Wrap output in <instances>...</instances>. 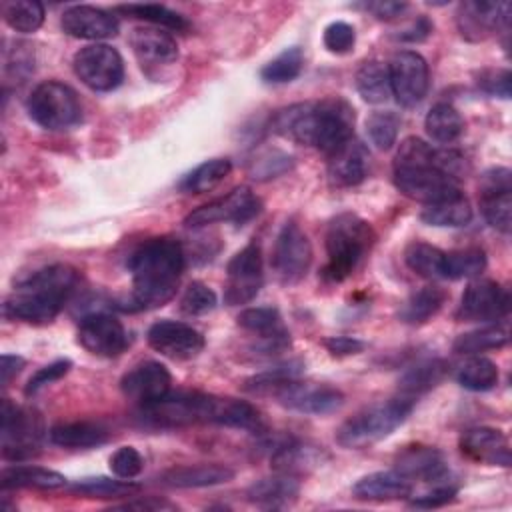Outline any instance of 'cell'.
Wrapping results in <instances>:
<instances>
[{"label": "cell", "mask_w": 512, "mask_h": 512, "mask_svg": "<svg viewBox=\"0 0 512 512\" xmlns=\"http://www.w3.org/2000/svg\"><path fill=\"white\" fill-rule=\"evenodd\" d=\"M292 156L284 154V152H266L264 156H260L256 162H254V168H252V178H258V180H268V178H276L280 174H284L286 170L292 168Z\"/></svg>", "instance_id": "obj_52"}, {"label": "cell", "mask_w": 512, "mask_h": 512, "mask_svg": "<svg viewBox=\"0 0 512 512\" xmlns=\"http://www.w3.org/2000/svg\"><path fill=\"white\" fill-rule=\"evenodd\" d=\"M448 294L444 288L440 286H422L418 290H414L406 302L400 306V312H398V318L404 322V324H424L428 322L432 316H436L440 312V308L444 306Z\"/></svg>", "instance_id": "obj_34"}, {"label": "cell", "mask_w": 512, "mask_h": 512, "mask_svg": "<svg viewBox=\"0 0 512 512\" xmlns=\"http://www.w3.org/2000/svg\"><path fill=\"white\" fill-rule=\"evenodd\" d=\"M420 218H422V222H426L430 226L460 228L472 220V208H470L468 198L462 192H458L444 200L424 204Z\"/></svg>", "instance_id": "obj_35"}, {"label": "cell", "mask_w": 512, "mask_h": 512, "mask_svg": "<svg viewBox=\"0 0 512 512\" xmlns=\"http://www.w3.org/2000/svg\"><path fill=\"white\" fill-rule=\"evenodd\" d=\"M232 170V162L228 158H212L198 164L190 170L178 184V188L186 194H202L220 184Z\"/></svg>", "instance_id": "obj_39"}, {"label": "cell", "mask_w": 512, "mask_h": 512, "mask_svg": "<svg viewBox=\"0 0 512 512\" xmlns=\"http://www.w3.org/2000/svg\"><path fill=\"white\" fill-rule=\"evenodd\" d=\"M328 178L334 186L350 188L360 184L368 172V152L354 138L328 156Z\"/></svg>", "instance_id": "obj_26"}, {"label": "cell", "mask_w": 512, "mask_h": 512, "mask_svg": "<svg viewBox=\"0 0 512 512\" xmlns=\"http://www.w3.org/2000/svg\"><path fill=\"white\" fill-rule=\"evenodd\" d=\"M486 268V252L478 246H468L444 254V274L442 278L460 280L480 276Z\"/></svg>", "instance_id": "obj_42"}, {"label": "cell", "mask_w": 512, "mask_h": 512, "mask_svg": "<svg viewBox=\"0 0 512 512\" xmlns=\"http://www.w3.org/2000/svg\"><path fill=\"white\" fill-rule=\"evenodd\" d=\"M446 374V362L444 360H424L418 362L416 366L408 368L402 378L398 380V390L400 396H406L410 400H416V396L432 390L442 382Z\"/></svg>", "instance_id": "obj_36"}, {"label": "cell", "mask_w": 512, "mask_h": 512, "mask_svg": "<svg viewBox=\"0 0 512 512\" xmlns=\"http://www.w3.org/2000/svg\"><path fill=\"white\" fill-rule=\"evenodd\" d=\"M262 282V250L260 244L250 242L240 252H236L226 266L224 302L228 306L250 302L260 292Z\"/></svg>", "instance_id": "obj_13"}, {"label": "cell", "mask_w": 512, "mask_h": 512, "mask_svg": "<svg viewBox=\"0 0 512 512\" xmlns=\"http://www.w3.org/2000/svg\"><path fill=\"white\" fill-rule=\"evenodd\" d=\"M396 472L408 480L440 482L448 476V466L444 456L430 446H410L396 458Z\"/></svg>", "instance_id": "obj_25"}, {"label": "cell", "mask_w": 512, "mask_h": 512, "mask_svg": "<svg viewBox=\"0 0 512 512\" xmlns=\"http://www.w3.org/2000/svg\"><path fill=\"white\" fill-rule=\"evenodd\" d=\"M234 478V470L224 464H196V466H178L166 470L160 480L170 488H204L226 484Z\"/></svg>", "instance_id": "obj_30"}, {"label": "cell", "mask_w": 512, "mask_h": 512, "mask_svg": "<svg viewBox=\"0 0 512 512\" xmlns=\"http://www.w3.org/2000/svg\"><path fill=\"white\" fill-rule=\"evenodd\" d=\"M400 118L392 110L372 112L366 118V134L378 150H390L396 144Z\"/></svg>", "instance_id": "obj_48"}, {"label": "cell", "mask_w": 512, "mask_h": 512, "mask_svg": "<svg viewBox=\"0 0 512 512\" xmlns=\"http://www.w3.org/2000/svg\"><path fill=\"white\" fill-rule=\"evenodd\" d=\"M322 42L326 46L328 52L332 54H346L354 48L356 44V30L352 24L344 22V20H336V22H330L326 28H324V36H322Z\"/></svg>", "instance_id": "obj_51"}, {"label": "cell", "mask_w": 512, "mask_h": 512, "mask_svg": "<svg viewBox=\"0 0 512 512\" xmlns=\"http://www.w3.org/2000/svg\"><path fill=\"white\" fill-rule=\"evenodd\" d=\"M436 152L438 150L416 136H408L400 142L394 158V186L404 196L432 204L462 192L458 180L440 170Z\"/></svg>", "instance_id": "obj_4"}, {"label": "cell", "mask_w": 512, "mask_h": 512, "mask_svg": "<svg viewBox=\"0 0 512 512\" xmlns=\"http://www.w3.org/2000/svg\"><path fill=\"white\" fill-rule=\"evenodd\" d=\"M26 360L16 354H2L0 358V374H2V384L8 386L10 380L24 368Z\"/></svg>", "instance_id": "obj_59"}, {"label": "cell", "mask_w": 512, "mask_h": 512, "mask_svg": "<svg viewBox=\"0 0 512 512\" xmlns=\"http://www.w3.org/2000/svg\"><path fill=\"white\" fill-rule=\"evenodd\" d=\"M120 510H162V508H168L172 510L174 506L170 502H164V500H156V498H146V500H134V502H126V504H120L116 506Z\"/></svg>", "instance_id": "obj_60"}, {"label": "cell", "mask_w": 512, "mask_h": 512, "mask_svg": "<svg viewBox=\"0 0 512 512\" xmlns=\"http://www.w3.org/2000/svg\"><path fill=\"white\" fill-rule=\"evenodd\" d=\"M48 440L62 448H94L108 440V430L98 422H60L50 428Z\"/></svg>", "instance_id": "obj_32"}, {"label": "cell", "mask_w": 512, "mask_h": 512, "mask_svg": "<svg viewBox=\"0 0 512 512\" xmlns=\"http://www.w3.org/2000/svg\"><path fill=\"white\" fill-rule=\"evenodd\" d=\"M480 208L486 222L498 232L508 234L512 224V172L492 168L480 178Z\"/></svg>", "instance_id": "obj_18"}, {"label": "cell", "mask_w": 512, "mask_h": 512, "mask_svg": "<svg viewBox=\"0 0 512 512\" xmlns=\"http://www.w3.org/2000/svg\"><path fill=\"white\" fill-rule=\"evenodd\" d=\"M300 492V482L296 476L276 472V476L260 478L246 490V498L252 504L266 506V508H280L296 500Z\"/></svg>", "instance_id": "obj_31"}, {"label": "cell", "mask_w": 512, "mask_h": 512, "mask_svg": "<svg viewBox=\"0 0 512 512\" xmlns=\"http://www.w3.org/2000/svg\"><path fill=\"white\" fill-rule=\"evenodd\" d=\"M116 12L156 24V26H164L170 30H188L190 26L182 14L162 4H122V6H116Z\"/></svg>", "instance_id": "obj_47"}, {"label": "cell", "mask_w": 512, "mask_h": 512, "mask_svg": "<svg viewBox=\"0 0 512 512\" xmlns=\"http://www.w3.org/2000/svg\"><path fill=\"white\" fill-rule=\"evenodd\" d=\"M376 234L372 226L358 214L344 212L336 216L326 232V266L322 268V278L326 282L346 280L362 262L366 252H370Z\"/></svg>", "instance_id": "obj_5"}, {"label": "cell", "mask_w": 512, "mask_h": 512, "mask_svg": "<svg viewBox=\"0 0 512 512\" xmlns=\"http://www.w3.org/2000/svg\"><path fill=\"white\" fill-rule=\"evenodd\" d=\"M414 408V400L396 396L386 402H376L356 412L336 430V442L344 448H364L390 436L406 422Z\"/></svg>", "instance_id": "obj_6"}, {"label": "cell", "mask_w": 512, "mask_h": 512, "mask_svg": "<svg viewBox=\"0 0 512 512\" xmlns=\"http://www.w3.org/2000/svg\"><path fill=\"white\" fill-rule=\"evenodd\" d=\"M76 76L96 92H110L124 78V62L116 48L108 44H90L74 54Z\"/></svg>", "instance_id": "obj_11"}, {"label": "cell", "mask_w": 512, "mask_h": 512, "mask_svg": "<svg viewBox=\"0 0 512 512\" xmlns=\"http://www.w3.org/2000/svg\"><path fill=\"white\" fill-rule=\"evenodd\" d=\"M72 368V362L68 358H60L48 366H42L40 370H36L30 380L26 382V388H24V394L26 396H32L36 394L40 388H44L46 384H52L56 380H60L62 376H66Z\"/></svg>", "instance_id": "obj_53"}, {"label": "cell", "mask_w": 512, "mask_h": 512, "mask_svg": "<svg viewBox=\"0 0 512 512\" xmlns=\"http://www.w3.org/2000/svg\"><path fill=\"white\" fill-rule=\"evenodd\" d=\"M220 396L202 392H168L164 398L140 406V418L154 428H182L216 424Z\"/></svg>", "instance_id": "obj_7"}, {"label": "cell", "mask_w": 512, "mask_h": 512, "mask_svg": "<svg viewBox=\"0 0 512 512\" xmlns=\"http://www.w3.org/2000/svg\"><path fill=\"white\" fill-rule=\"evenodd\" d=\"M130 46L134 54L140 58V62L170 64L178 58L176 40L162 28H134L130 34Z\"/></svg>", "instance_id": "obj_28"}, {"label": "cell", "mask_w": 512, "mask_h": 512, "mask_svg": "<svg viewBox=\"0 0 512 512\" xmlns=\"http://www.w3.org/2000/svg\"><path fill=\"white\" fill-rule=\"evenodd\" d=\"M444 254H446L444 250L428 242L414 240L404 250V262L418 276L434 280V278H442L444 274Z\"/></svg>", "instance_id": "obj_41"}, {"label": "cell", "mask_w": 512, "mask_h": 512, "mask_svg": "<svg viewBox=\"0 0 512 512\" xmlns=\"http://www.w3.org/2000/svg\"><path fill=\"white\" fill-rule=\"evenodd\" d=\"M388 74L392 96H396L398 104L412 108L424 100L430 84V74L426 60L418 52H396L388 64Z\"/></svg>", "instance_id": "obj_14"}, {"label": "cell", "mask_w": 512, "mask_h": 512, "mask_svg": "<svg viewBox=\"0 0 512 512\" xmlns=\"http://www.w3.org/2000/svg\"><path fill=\"white\" fill-rule=\"evenodd\" d=\"M456 380L462 388L472 392H486L498 384V366L486 358L472 354L456 370Z\"/></svg>", "instance_id": "obj_40"}, {"label": "cell", "mask_w": 512, "mask_h": 512, "mask_svg": "<svg viewBox=\"0 0 512 512\" xmlns=\"http://www.w3.org/2000/svg\"><path fill=\"white\" fill-rule=\"evenodd\" d=\"M30 118L46 130H64L74 126L82 116L76 92L58 80L38 84L26 102Z\"/></svg>", "instance_id": "obj_8"}, {"label": "cell", "mask_w": 512, "mask_h": 512, "mask_svg": "<svg viewBox=\"0 0 512 512\" xmlns=\"http://www.w3.org/2000/svg\"><path fill=\"white\" fill-rule=\"evenodd\" d=\"M6 24L16 32H36L44 22V6L36 0H14L2 6Z\"/></svg>", "instance_id": "obj_46"}, {"label": "cell", "mask_w": 512, "mask_h": 512, "mask_svg": "<svg viewBox=\"0 0 512 512\" xmlns=\"http://www.w3.org/2000/svg\"><path fill=\"white\" fill-rule=\"evenodd\" d=\"M216 302H218L216 292L210 286H206L204 282L194 280L188 284V288L184 290V294L180 298V310L188 316H202V314L214 310Z\"/></svg>", "instance_id": "obj_49"}, {"label": "cell", "mask_w": 512, "mask_h": 512, "mask_svg": "<svg viewBox=\"0 0 512 512\" xmlns=\"http://www.w3.org/2000/svg\"><path fill=\"white\" fill-rule=\"evenodd\" d=\"M108 466L116 478L132 480L144 468V458L134 446H120L108 460Z\"/></svg>", "instance_id": "obj_50"}, {"label": "cell", "mask_w": 512, "mask_h": 512, "mask_svg": "<svg viewBox=\"0 0 512 512\" xmlns=\"http://www.w3.org/2000/svg\"><path fill=\"white\" fill-rule=\"evenodd\" d=\"M352 492L360 500L372 502H390L408 498L412 494V480L402 476L400 472H372L362 476L354 486Z\"/></svg>", "instance_id": "obj_27"}, {"label": "cell", "mask_w": 512, "mask_h": 512, "mask_svg": "<svg viewBox=\"0 0 512 512\" xmlns=\"http://www.w3.org/2000/svg\"><path fill=\"white\" fill-rule=\"evenodd\" d=\"M78 342L96 356L114 358L128 346L124 324L108 312H90L80 320Z\"/></svg>", "instance_id": "obj_16"}, {"label": "cell", "mask_w": 512, "mask_h": 512, "mask_svg": "<svg viewBox=\"0 0 512 512\" xmlns=\"http://www.w3.org/2000/svg\"><path fill=\"white\" fill-rule=\"evenodd\" d=\"M322 346L332 356H352V354H360L366 348V342L352 336H328L322 340Z\"/></svg>", "instance_id": "obj_56"}, {"label": "cell", "mask_w": 512, "mask_h": 512, "mask_svg": "<svg viewBox=\"0 0 512 512\" xmlns=\"http://www.w3.org/2000/svg\"><path fill=\"white\" fill-rule=\"evenodd\" d=\"M324 456L326 454H324L322 448H316V446H310V444L288 438V440H282V442L274 444V452L270 456V462H272V468L276 472L296 476V474H304L310 468L320 466Z\"/></svg>", "instance_id": "obj_29"}, {"label": "cell", "mask_w": 512, "mask_h": 512, "mask_svg": "<svg viewBox=\"0 0 512 512\" xmlns=\"http://www.w3.org/2000/svg\"><path fill=\"white\" fill-rule=\"evenodd\" d=\"M510 294L494 280H474L466 286L456 318L462 322H492L508 314Z\"/></svg>", "instance_id": "obj_15"}, {"label": "cell", "mask_w": 512, "mask_h": 512, "mask_svg": "<svg viewBox=\"0 0 512 512\" xmlns=\"http://www.w3.org/2000/svg\"><path fill=\"white\" fill-rule=\"evenodd\" d=\"M312 264V244L296 222H286L276 236L272 268L284 284L302 280Z\"/></svg>", "instance_id": "obj_12"}, {"label": "cell", "mask_w": 512, "mask_h": 512, "mask_svg": "<svg viewBox=\"0 0 512 512\" xmlns=\"http://www.w3.org/2000/svg\"><path fill=\"white\" fill-rule=\"evenodd\" d=\"M62 30L72 38L82 40H106L118 34V18L96 6H70L60 18Z\"/></svg>", "instance_id": "obj_22"}, {"label": "cell", "mask_w": 512, "mask_h": 512, "mask_svg": "<svg viewBox=\"0 0 512 512\" xmlns=\"http://www.w3.org/2000/svg\"><path fill=\"white\" fill-rule=\"evenodd\" d=\"M478 86L490 94V96H498L508 100L510 98V72L502 70V68H490V70H482L478 76Z\"/></svg>", "instance_id": "obj_54"}, {"label": "cell", "mask_w": 512, "mask_h": 512, "mask_svg": "<svg viewBox=\"0 0 512 512\" xmlns=\"http://www.w3.org/2000/svg\"><path fill=\"white\" fill-rule=\"evenodd\" d=\"M260 212H262V200L248 186H238L226 196L216 198L192 210L184 218V224L188 228H200L214 222H232L236 226H244L246 222L256 218Z\"/></svg>", "instance_id": "obj_10"}, {"label": "cell", "mask_w": 512, "mask_h": 512, "mask_svg": "<svg viewBox=\"0 0 512 512\" xmlns=\"http://www.w3.org/2000/svg\"><path fill=\"white\" fill-rule=\"evenodd\" d=\"M304 68V54L298 46H290L282 50L276 58H272L262 70L260 78L266 84H286L300 76Z\"/></svg>", "instance_id": "obj_45"}, {"label": "cell", "mask_w": 512, "mask_h": 512, "mask_svg": "<svg viewBox=\"0 0 512 512\" xmlns=\"http://www.w3.org/2000/svg\"><path fill=\"white\" fill-rule=\"evenodd\" d=\"M460 450L470 460L490 464V466L508 468L512 462L508 436L502 430L492 426H476L462 432Z\"/></svg>", "instance_id": "obj_23"}, {"label": "cell", "mask_w": 512, "mask_h": 512, "mask_svg": "<svg viewBox=\"0 0 512 512\" xmlns=\"http://www.w3.org/2000/svg\"><path fill=\"white\" fill-rule=\"evenodd\" d=\"M132 292L122 310H152L164 306L176 294L184 270V250L170 236L150 238L140 244L130 260Z\"/></svg>", "instance_id": "obj_2"}, {"label": "cell", "mask_w": 512, "mask_h": 512, "mask_svg": "<svg viewBox=\"0 0 512 512\" xmlns=\"http://www.w3.org/2000/svg\"><path fill=\"white\" fill-rule=\"evenodd\" d=\"M74 494L86 496V498H128L140 490V484H134L132 480H112V478H84L70 486Z\"/></svg>", "instance_id": "obj_44"}, {"label": "cell", "mask_w": 512, "mask_h": 512, "mask_svg": "<svg viewBox=\"0 0 512 512\" xmlns=\"http://www.w3.org/2000/svg\"><path fill=\"white\" fill-rule=\"evenodd\" d=\"M276 400L290 410L302 414H330L342 408L344 394L328 384L300 382L298 378L288 380L274 392Z\"/></svg>", "instance_id": "obj_17"}, {"label": "cell", "mask_w": 512, "mask_h": 512, "mask_svg": "<svg viewBox=\"0 0 512 512\" xmlns=\"http://www.w3.org/2000/svg\"><path fill=\"white\" fill-rule=\"evenodd\" d=\"M238 326L256 334L260 338V348L264 352H282L290 346V334L282 324L280 312L272 306L246 308L238 314Z\"/></svg>", "instance_id": "obj_24"}, {"label": "cell", "mask_w": 512, "mask_h": 512, "mask_svg": "<svg viewBox=\"0 0 512 512\" xmlns=\"http://www.w3.org/2000/svg\"><path fill=\"white\" fill-rule=\"evenodd\" d=\"M424 130L434 142L450 144L462 136L464 120L452 104L438 102L428 110L424 118Z\"/></svg>", "instance_id": "obj_38"}, {"label": "cell", "mask_w": 512, "mask_h": 512, "mask_svg": "<svg viewBox=\"0 0 512 512\" xmlns=\"http://www.w3.org/2000/svg\"><path fill=\"white\" fill-rule=\"evenodd\" d=\"M458 30L468 40H484L500 28L510 24V4L508 2H490V0H472L464 2L458 8Z\"/></svg>", "instance_id": "obj_21"}, {"label": "cell", "mask_w": 512, "mask_h": 512, "mask_svg": "<svg viewBox=\"0 0 512 512\" xmlns=\"http://www.w3.org/2000/svg\"><path fill=\"white\" fill-rule=\"evenodd\" d=\"M148 344L172 360H190L204 348V336L186 322L158 320L148 328Z\"/></svg>", "instance_id": "obj_19"}, {"label": "cell", "mask_w": 512, "mask_h": 512, "mask_svg": "<svg viewBox=\"0 0 512 512\" xmlns=\"http://www.w3.org/2000/svg\"><path fill=\"white\" fill-rule=\"evenodd\" d=\"M78 284V272L68 264L44 266L20 280L6 298L2 312L8 320L50 324Z\"/></svg>", "instance_id": "obj_3"}, {"label": "cell", "mask_w": 512, "mask_h": 512, "mask_svg": "<svg viewBox=\"0 0 512 512\" xmlns=\"http://www.w3.org/2000/svg\"><path fill=\"white\" fill-rule=\"evenodd\" d=\"M172 376L168 368L156 360H146L128 370L120 380V390L138 406L152 404L170 392Z\"/></svg>", "instance_id": "obj_20"}, {"label": "cell", "mask_w": 512, "mask_h": 512, "mask_svg": "<svg viewBox=\"0 0 512 512\" xmlns=\"http://www.w3.org/2000/svg\"><path fill=\"white\" fill-rule=\"evenodd\" d=\"M272 130L330 156L352 140L354 108L338 96L292 104L274 114Z\"/></svg>", "instance_id": "obj_1"}, {"label": "cell", "mask_w": 512, "mask_h": 512, "mask_svg": "<svg viewBox=\"0 0 512 512\" xmlns=\"http://www.w3.org/2000/svg\"><path fill=\"white\" fill-rule=\"evenodd\" d=\"M2 456L12 462L28 460L40 452L44 438V422L38 412L2 400Z\"/></svg>", "instance_id": "obj_9"}, {"label": "cell", "mask_w": 512, "mask_h": 512, "mask_svg": "<svg viewBox=\"0 0 512 512\" xmlns=\"http://www.w3.org/2000/svg\"><path fill=\"white\" fill-rule=\"evenodd\" d=\"M356 90L368 104H382L392 96L388 66L380 60H366L356 72Z\"/></svg>", "instance_id": "obj_37"}, {"label": "cell", "mask_w": 512, "mask_h": 512, "mask_svg": "<svg viewBox=\"0 0 512 512\" xmlns=\"http://www.w3.org/2000/svg\"><path fill=\"white\" fill-rule=\"evenodd\" d=\"M508 344V330L502 326H486V328H478L466 334H460L454 344L452 350L456 354H480L486 350H496Z\"/></svg>", "instance_id": "obj_43"}, {"label": "cell", "mask_w": 512, "mask_h": 512, "mask_svg": "<svg viewBox=\"0 0 512 512\" xmlns=\"http://www.w3.org/2000/svg\"><path fill=\"white\" fill-rule=\"evenodd\" d=\"M0 486L2 490L10 488H42V490H52V488H62L66 486V476L42 468V466H32V464H16L0 474Z\"/></svg>", "instance_id": "obj_33"}, {"label": "cell", "mask_w": 512, "mask_h": 512, "mask_svg": "<svg viewBox=\"0 0 512 512\" xmlns=\"http://www.w3.org/2000/svg\"><path fill=\"white\" fill-rule=\"evenodd\" d=\"M432 32V22L426 16H420L416 22H412L402 34H398L400 40L406 42H422Z\"/></svg>", "instance_id": "obj_58"}, {"label": "cell", "mask_w": 512, "mask_h": 512, "mask_svg": "<svg viewBox=\"0 0 512 512\" xmlns=\"http://www.w3.org/2000/svg\"><path fill=\"white\" fill-rule=\"evenodd\" d=\"M456 494H458V488H456V486L438 484V486H434L430 492H424V494H420V496H414V498L410 500V506H414V508H438V506H444V504L452 502Z\"/></svg>", "instance_id": "obj_55"}, {"label": "cell", "mask_w": 512, "mask_h": 512, "mask_svg": "<svg viewBox=\"0 0 512 512\" xmlns=\"http://www.w3.org/2000/svg\"><path fill=\"white\" fill-rule=\"evenodd\" d=\"M360 8L372 12L378 20H392L398 18L408 4L406 2H392V0H378V2H366V4H358Z\"/></svg>", "instance_id": "obj_57"}]
</instances>
